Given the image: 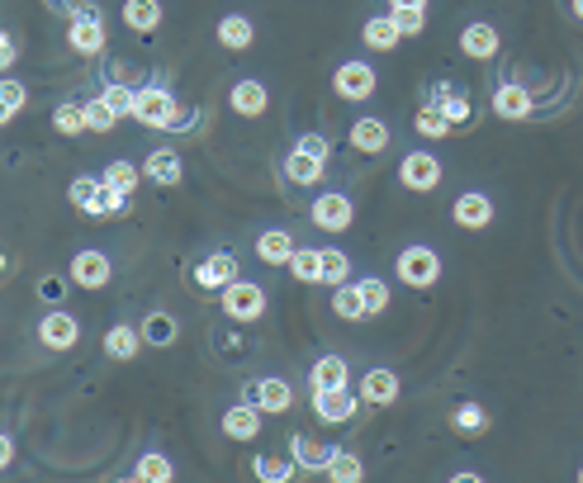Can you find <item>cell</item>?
Segmentation results:
<instances>
[{"instance_id":"6da1fadb","label":"cell","mask_w":583,"mask_h":483,"mask_svg":"<svg viewBox=\"0 0 583 483\" xmlns=\"http://www.w3.org/2000/svg\"><path fill=\"white\" fill-rule=\"evenodd\" d=\"M67 199H72V204L86 218H100V223H105V218H119V214H124L133 195L114 190L105 176H76L72 185H67Z\"/></svg>"},{"instance_id":"7a4b0ae2","label":"cell","mask_w":583,"mask_h":483,"mask_svg":"<svg viewBox=\"0 0 583 483\" xmlns=\"http://www.w3.org/2000/svg\"><path fill=\"white\" fill-rule=\"evenodd\" d=\"M394 275H399V285H408V289H432L441 280V256L432 247L413 242V247L399 251V266H394Z\"/></svg>"},{"instance_id":"3957f363","label":"cell","mask_w":583,"mask_h":483,"mask_svg":"<svg viewBox=\"0 0 583 483\" xmlns=\"http://www.w3.org/2000/svg\"><path fill=\"white\" fill-rule=\"evenodd\" d=\"M67 43H72V53H81V57L105 53L110 34H105V15H100V5H95V0L81 10V15H72V24H67Z\"/></svg>"},{"instance_id":"277c9868","label":"cell","mask_w":583,"mask_h":483,"mask_svg":"<svg viewBox=\"0 0 583 483\" xmlns=\"http://www.w3.org/2000/svg\"><path fill=\"white\" fill-rule=\"evenodd\" d=\"M219 304H223V318H233V322H256V318H266V289L237 275L233 285L219 294Z\"/></svg>"},{"instance_id":"5b68a950","label":"cell","mask_w":583,"mask_h":483,"mask_svg":"<svg viewBox=\"0 0 583 483\" xmlns=\"http://www.w3.org/2000/svg\"><path fill=\"white\" fill-rule=\"evenodd\" d=\"M332 90H337L342 100H351V105H361V100H370V95L380 90V76H375L370 62H342V67L332 72Z\"/></svg>"},{"instance_id":"8992f818","label":"cell","mask_w":583,"mask_h":483,"mask_svg":"<svg viewBox=\"0 0 583 483\" xmlns=\"http://www.w3.org/2000/svg\"><path fill=\"white\" fill-rule=\"evenodd\" d=\"M309 218L318 223V228H323V233H347L351 223H356V204H351L342 190H328V195L313 199Z\"/></svg>"},{"instance_id":"52a82bcc","label":"cell","mask_w":583,"mask_h":483,"mask_svg":"<svg viewBox=\"0 0 583 483\" xmlns=\"http://www.w3.org/2000/svg\"><path fill=\"white\" fill-rule=\"evenodd\" d=\"M176 100H171V90H162V86H138V105H133V119L138 124H147V128H166L171 119H176Z\"/></svg>"},{"instance_id":"ba28073f","label":"cell","mask_w":583,"mask_h":483,"mask_svg":"<svg viewBox=\"0 0 583 483\" xmlns=\"http://www.w3.org/2000/svg\"><path fill=\"white\" fill-rule=\"evenodd\" d=\"M38 341L48 346V351H72L76 341H81V322L72 313H62V308H48L43 318H38Z\"/></svg>"},{"instance_id":"9c48e42d","label":"cell","mask_w":583,"mask_h":483,"mask_svg":"<svg viewBox=\"0 0 583 483\" xmlns=\"http://www.w3.org/2000/svg\"><path fill=\"white\" fill-rule=\"evenodd\" d=\"M399 180L408 190H418V195H432L441 185V161L432 157V152H408V157L399 161Z\"/></svg>"},{"instance_id":"30bf717a","label":"cell","mask_w":583,"mask_h":483,"mask_svg":"<svg viewBox=\"0 0 583 483\" xmlns=\"http://www.w3.org/2000/svg\"><path fill=\"white\" fill-rule=\"evenodd\" d=\"M72 280L81 289H105L114 280V261L105 256V251H76L72 256Z\"/></svg>"},{"instance_id":"8fae6325","label":"cell","mask_w":583,"mask_h":483,"mask_svg":"<svg viewBox=\"0 0 583 483\" xmlns=\"http://www.w3.org/2000/svg\"><path fill=\"white\" fill-rule=\"evenodd\" d=\"M237 275H242V266H237L233 251H209L200 266H195V280H200V289H219V294L233 285Z\"/></svg>"},{"instance_id":"7c38bea8","label":"cell","mask_w":583,"mask_h":483,"mask_svg":"<svg viewBox=\"0 0 583 483\" xmlns=\"http://www.w3.org/2000/svg\"><path fill=\"white\" fill-rule=\"evenodd\" d=\"M313 412H318V422H328V427H342L356 417V394L347 389H318L313 394Z\"/></svg>"},{"instance_id":"4fadbf2b","label":"cell","mask_w":583,"mask_h":483,"mask_svg":"<svg viewBox=\"0 0 583 483\" xmlns=\"http://www.w3.org/2000/svg\"><path fill=\"white\" fill-rule=\"evenodd\" d=\"M451 218H456V228H465V233H479V228L493 223V199L479 195V190H465V195L451 204Z\"/></svg>"},{"instance_id":"5bb4252c","label":"cell","mask_w":583,"mask_h":483,"mask_svg":"<svg viewBox=\"0 0 583 483\" xmlns=\"http://www.w3.org/2000/svg\"><path fill=\"white\" fill-rule=\"evenodd\" d=\"M261 417H266V412L247 398V403H233V408L223 412L219 427H223V436H228V441H256V436H261Z\"/></svg>"},{"instance_id":"9a60e30c","label":"cell","mask_w":583,"mask_h":483,"mask_svg":"<svg viewBox=\"0 0 583 483\" xmlns=\"http://www.w3.org/2000/svg\"><path fill=\"white\" fill-rule=\"evenodd\" d=\"M498 48H503V38H498L493 24H465L460 29V53L470 57V62H493Z\"/></svg>"},{"instance_id":"2e32d148","label":"cell","mask_w":583,"mask_h":483,"mask_svg":"<svg viewBox=\"0 0 583 483\" xmlns=\"http://www.w3.org/2000/svg\"><path fill=\"white\" fill-rule=\"evenodd\" d=\"M247 398H252L261 412H290L294 408V384L290 379H256L252 389H247Z\"/></svg>"},{"instance_id":"e0dca14e","label":"cell","mask_w":583,"mask_h":483,"mask_svg":"<svg viewBox=\"0 0 583 483\" xmlns=\"http://www.w3.org/2000/svg\"><path fill=\"white\" fill-rule=\"evenodd\" d=\"M389 138H394V133H389V124H384V119H375V114H361V119L351 124V147H356V152H365V157H380L384 147H389Z\"/></svg>"},{"instance_id":"ac0fdd59","label":"cell","mask_w":583,"mask_h":483,"mask_svg":"<svg viewBox=\"0 0 583 483\" xmlns=\"http://www.w3.org/2000/svg\"><path fill=\"white\" fill-rule=\"evenodd\" d=\"M394 398H399V375H394V370H384V365L365 370L361 375V403H370V408H389Z\"/></svg>"},{"instance_id":"d6986e66","label":"cell","mask_w":583,"mask_h":483,"mask_svg":"<svg viewBox=\"0 0 583 483\" xmlns=\"http://www.w3.org/2000/svg\"><path fill=\"white\" fill-rule=\"evenodd\" d=\"M228 105H233L242 119H261V114L271 109V90L261 86V81H252V76H247V81H237V86L228 90Z\"/></svg>"},{"instance_id":"ffe728a7","label":"cell","mask_w":583,"mask_h":483,"mask_svg":"<svg viewBox=\"0 0 583 483\" xmlns=\"http://www.w3.org/2000/svg\"><path fill=\"white\" fill-rule=\"evenodd\" d=\"M531 109H536L531 90L512 86V81L493 86V114H498V119H531Z\"/></svg>"},{"instance_id":"44dd1931","label":"cell","mask_w":583,"mask_h":483,"mask_svg":"<svg viewBox=\"0 0 583 483\" xmlns=\"http://www.w3.org/2000/svg\"><path fill=\"white\" fill-rule=\"evenodd\" d=\"M147 341H143V327H128V322H119V327H110L105 332V356L119 360V365H128V360L143 351Z\"/></svg>"},{"instance_id":"7402d4cb","label":"cell","mask_w":583,"mask_h":483,"mask_svg":"<svg viewBox=\"0 0 583 483\" xmlns=\"http://www.w3.org/2000/svg\"><path fill=\"white\" fill-rule=\"evenodd\" d=\"M361 38H365L370 53H394L403 34H399V24H394V15H370L361 24Z\"/></svg>"},{"instance_id":"603a6c76","label":"cell","mask_w":583,"mask_h":483,"mask_svg":"<svg viewBox=\"0 0 583 483\" xmlns=\"http://www.w3.org/2000/svg\"><path fill=\"white\" fill-rule=\"evenodd\" d=\"M143 176L152 180V185H162V190H171V185H181V157L171 152V147H157L152 157L143 161Z\"/></svg>"},{"instance_id":"cb8c5ba5","label":"cell","mask_w":583,"mask_h":483,"mask_svg":"<svg viewBox=\"0 0 583 483\" xmlns=\"http://www.w3.org/2000/svg\"><path fill=\"white\" fill-rule=\"evenodd\" d=\"M351 384V365L342 356H318V365L309 370V389H347Z\"/></svg>"},{"instance_id":"d4e9b609","label":"cell","mask_w":583,"mask_h":483,"mask_svg":"<svg viewBox=\"0 0 583 483\" xmlns=\"http://www.w3.org/2000/svg\"><path fill=\"white\" fill-rule=\"evenodd\" d=\"M294 247H299V242H294L285 228H266V233L256 237V256H261L266 266H290Z\"/></svg>"},{"instance_id":"484cf974","label":"cell","mask_w":583,"mask_h":483,"mask_svg":"<svg viewBox=\"0 0 583 483\" xmlns=\"http://www.w3.org/2000/svg\"><path fill=\"white\" fill-rule=\"evenodd\" d=\"M219 43L228 48V53H242V48H252V38H256V24L247 15H223L219 19Z\"/></svg>"},{"instance_id":"4316f807","label":"cell","mask_w":583,"mask_h":483,"mask_svg":"<svg viewBox=\"0 0 583 483\" xmlns=\"http://www.w3.org/2000/svg\"><path fill=\"white\" fill-rule=\"evenodd\" d=\"M337 446H323V441H313V436H290V455L299 469H313V474H323V465H328V455Z\"/></svg>"},{"instance_id":"83f0119b","label":"cell","mask_w":583,"mask_h":483,"mask_svg":"<svg viewBox=\"0 0 583 483\" xmlns=\"http://www.w3.org/2000/svg\"><path fill=\"white\" fill-rule=\"evenodd\" d=\"M323 479H332V483H361L365 479L361 455H356V450H332L328 465H323Z\"/></svg>"},{"instance_id":"f1b7e54d","label":"cell","mask_w":583,"mask_h":483,"mask_svg":"<svg viewBox=\"0 0 583 483\" xmlns=\"http://www.w3.org/2000/svg\"><path fill=\"white\" fill-rule=\"evenodd\" d=\"M290 275L299 285H323V247H294Z\"/></svg>"},{"instance_id":"f546056e","label":"cell","mask_w":583,"mask_h":483,"mask_svg":"<svg viewBox=\"0 0 583 483\" xmlns=\"http://www.w3.org/2000/svg\"><path fill=\"white\" fill-rule=\"evenodd\" d=\"M124 24L133 34H152L162 24V0H124Z\"/></svg>"},{"instance_id":"4dcf8cb0","label":"cell","mask_w":583,"mask_h":483,"mask_svg":"<svg viewBox=\"0 0 583 483\" xmlns=\"http://www.w3.org/2000/svg\"><path fill=\"white\" fill-rule=\"evenodd\" d=\"M176 337H181V322L171 318V313H147L143 318V341L147 346L166 351V346H176Z\"/></svg>"},{"instance_id":"1f68e13d","label":"cell","mask_w":583,"mask_h":483,"mask_svg":"<svg viewBox=\"0 0 583 483\" xmlns=\"http://www.w3.org/2000/svg\"><path fill=\"white\" fill-rule=\"evenodd\" d=\"M285 176H290L294 185H318V180H323V157L290 147V157H285Z\"/></svg>"},{"instance_id":"d6a6232c","label":"cell","mask_w":583,"mask_h":483,"mask_svg":"<svg viewBox=\"0 0 583 483\" xmlns=\"http://www.w3.org/2000/svg\"><path fill=\"white\" fill-rule=\"evenodd\" d=\"M252 474L261 483H290L294 474H299V465H294V455H256Z\"/></svg>"},{"instance_id":"836d02e7","label":"cell","mask_w":583,"mask_h":483,"mask_svg":"<svg viewBox=\"0 0 583 483\" xmlns=\"http://www.w3.org/2000/svg\"><path fill=\"white\" fill-rule=\"evenodd\" d=\"M53 128L62 133V138H81V133H91V124H86V100H67V105L53 109Z\"/></svg>"},{"instance_id":"e575fe53","label":"cell","mask_w":583,"mask_h":483,"mask_svg":"<svg viewBox=\"0 0 583 483\" xmlns=\"http://www.w3.org/2000/svg\"><path fill=\"white\" fill-rule=\"evenodd\" d=\"M133 479L138 483H171L176 479V465L166 460L162 450H147V455H138V465H133Z\"/></svg>"},{"instance_id":"d590c367","label":"cell","mask_w":583,"mask_h":483,"mask_svg":"<svg viewBox=\"0 0 583 483\" xmlns=\"http://www.w3.org/2000/svg\"><path fill=\"white\" fill-rule=\"evenodd\" d=\"M413 128H418V138H432V143L451 138V119H446L437 105H422L418 114H413Z\"/></svg>"},{"instance_id":"8d00e7d4","label":"cell","mask_w":583,"mask_h":483,"mask_svg":"<svg viewBox=\"0 0 583 483\" xmlns=\"http://www.w3.org/2000/svg\"><path fill=\"white\" fill-rule=\"evenodd\" d=\"M105 105L119 114V119H133V105H138V86H119V81H105V86L95 90Z\"/></svg>"},{"instance_id":"74e56055","label":"cell","mask_w":583,"mask_h":483,"mask_svg":"<svg viewBox=\"0 0 583 483\" xmlns=\"http://www.w3.org/2000/svg\"><path fill=\"white\" fill-rule=\"evenodd\" d=\"M356 289H361L365 318H380L384 308H389V285H384L380 275H365V280H356Z\"/></svg>"},{"instance_id":"f35d334b","label":"cell","mask_w":583,"mask_h":483,"mask_svg":"<svg viewBox=\"0 0 583 483\" xmlns=\"http://www.w3.org/2000/svg\"><path fill=\"white\" fill-rule=\"evenodd\" d=\"M351 280V256L342 247H323V285L337 289Z\"/></svg>"},{"instance_id":"ab89813d","label":"cell","mask_w":583,"mask_h":483,"mask_svg":"<svg viewBox=\"0 0 583 483\" xmlns=\"http://www.w3.org/2000/svg\"><path fill=\"white\" fill-rule=\"evenodd\" d=\"M332 313H337V318H347V322H361L365 318V304H361V289L351 285H337L332 289Z\"/></svg>"},{"instance_id":"60d3db41","label":"cell","mask_w":583,"mask_h":483,"mask_svg":"<svg viewBox=\"0 0 583 483\" xmlns=\"http://www.w3.org/2000/svg\"><path fill=\"white\" fill-rule=\"evenodd\" d=\"M29 105V90L19 81H0V124H15V114H24Z\"/></svg>"},{"instance_id":"b9f144b4","label":"cell","mask_w":583,"mask_h":483,"mask_svg":"<svg viewBox=\"0 0 583 483\" xmlns=\"http://www.w3.org/2000/svg\"><path fill=\"white\" fill-rule=\"evenodd\" d=\"M105 180H110L114 190L133 195V190H138V180H143V166H133V161H110V166H105Z\"/></svg>"},{"instance_id":"7bdbcfd3","label":"cell","mask_w":583,"mask_h":483,"mask_svg":"<svg viewBox=\"0 0 583 483\" xmlns=\"http://www.w3.org/2000/svg\"><path fill=\"white\" fill-rule=\"evenodd\" d=\"M86 124H91V133H114V124H119V114H114L100 95H91L86 100Z\"/></svg>"},{"instance_id":"ee69618b","label":"cell","mask_w":583,"mask_h":483,"mask_svg":"<svg viewBox=\"0 0 583 483\" xmlns=\"http://www.w3.org/2000/svg\"><path fill=\"white\" fill-rule=\"evenodd\" d=\"M432 105H437L441 114L451 119V128H456V124H470V119H474V109H470V100H465V95H446V100H432Z\"/></svg>"},{"instance_id":"f6af8a7d","label":"cell","mask_w":583,"mask_h":483,"mask_svg":"<svg viewBox=\"0 0 583 483\" xmlns=\"http://www.w3.org/2000/svg\"><path fill=\"white\" fill-rule=\"evenodd\" d=\"M451 422H456L460 431H484V427H489V412L479 408V403H460Z\"/></svg>"},{"instance_id":"bcb514c9","label":"cell","mask_w":583,"mask_h":483,"mask_svg":"<svg viewBox=\"0 0 583 483\" xmlns=\"http://www.w3.org/2000/svg\"><path fill=\"white\" fill-rule=\"evenodd\" d=\"M105 81H119V86H147L143 76H138V67H133L128 57H114L110 67H105Z\"/></svg>"},{"instance_id":"7dc6e473","label":"cell","mask_w":583,"mask_h":483,"mask_svg":"<svg viewBox=\"0 0 583 483\" xmlns=\"http://www.w3.org/2000/svg\"><path fill=\"white\" fill-rule=\"evenodd\" d=\"M389 15H394L403 38H418L422 29H427V10H389Z\"/></svg>"},{"instance_id":"c3c4849f","label":"cell","mask_w":583,"mask_h":483,"mask_svg":"<svg viewBox=\"0 0 583 483\" xmlns=\"http://www.w3.org/2000/svg\"><path fill=\"white\" fill-rule=\"evenodd\" d=\"M38 299H43V304H62V299H67V280H62V275H43V280H38Z\"/></svg>"},{"instance_id":"681fc988","label":"cell","mask_w":583,"mask_h":483,"mask_svg":"<svg viewBox=\"0 0 583 483\" xmlns=\"http://www.w3.org/2000/svg\"><path fill=\"white\" fill-rule=\"evenodd\" d=\"M195 124H200V109H195V105H181V109H176V119L166 124V133H190Z\"/></svg>"},{"instance_id":"f907efd6","label":"cell","mask_w":583,"mask_h":483,"mask_svg":"<svg viewBox=\"0 0 583 483\" xmlns=\"http://www.w3.org/2000/svg\"><path fill=\"white\" fill-rule=\"evenodd\" d=\"M294 147H299V152H313V157H323V161L332 157V143L323 138V133H304V138H299Z\"/></svg>"},{"instance_id":"816d5d0a","label":"cell","mask_w":583,"mask_h":483,"mask_svg":"<svg viewBox=\"0 0 583 483\" xmlns=\"http://www.w3.org/2000/svg\"><path fill=\"white\" fill-rule=\"evenodd\" d=\"M15 57H19V43L10 34H0V72H10V67H15Z\"/></svg>"},{"instance_id":"f5cc1de1","label":"cell","mask_w":583,"mask_h":483,"mask_svg":"<svg viewBox=\"0 0 583 483\" xmlns=\"http://www.w3.org/2000/svg\"><path fill=\"white\" fill-rule=\"evenodd\" d=\"M43 5H48V10H62V15L72 19V15H81V10H86L91 0H43Z\"/></svg>"},{"instance_id":"db71d44e","label":"cell","mask_w":583,"mask_h":483,"mask_svg":"<svg viewBox=\"0 0 583 483\" xmlns=\"http://www.w3.org/2000/svg\"><path fill=\"white\" fill-rule=\"evenodd\" d=\"M10 465H15V436L0 431V469H10Z\"/></svg>"},{"instance_id":"11a10c76","label":"cell","mask_w":583,"mask_h":483,"mask_svg":"<svg viewBox=\"0 0 583 483\" xmlns=\"http://www.w3.org/2000/svg\"><path fill=\"white\" fill-rule=\"evenodd\" d=\"M389 10H427V0H389Z\"/></svg>"},{"instance_id":"9f6ffc18","label":"cell","mask_w":583,"mask_h":483,"mask_svg":"<svg viewBox=\"0 0 583 483\" xmlns=\"http://www.w3.org/2000/svg\"><path fill=\"white\" fill-rule=\"evenodd\" d=\"M5 266H10V256H5V251H0V275H5Z\"/></svg>"},{"instance_id":"6f0895ef","label":"cell","mask_w":583,"mask_h":483,"mask_svg":"<svg viewBox=\"0 0 583 483\" xmlns=\"http://www.w3.org/2000/svg\"><path fill=\"white\" fill-rule=\"evenodd\" d=\"M574 15H579V19H583V0H574Z\"/></svg>"},{"instance_id":"680465c9","label":"cell","mask_w":583,"mask_h":483,"mask_svg":"<svg viewBox=\"0 0 583 483\" xmlns=\"http://www.w3.org/2000/svg\"><path fill=\"white\" fill-rule=\"evenodd\" d=\"M579 479H583V465H579Z\"/></svg>"}]
</instances>
